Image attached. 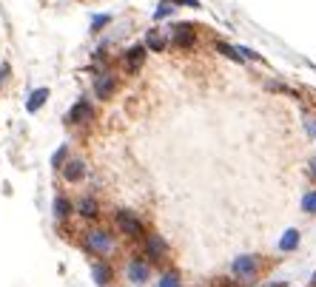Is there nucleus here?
I'll use <instances>...</instances> for the list:
<instances>
[{"label": "nucleus", "instance_id": "f257e3e1", "mask_svg": "<svg viewBox=\"0 0 316 287\" xmlns=\"http://www.w3.org/2000/svg\"><path fill=\"white\" fill-rule=\"evenodd\" d=\"M114 225L117 230L128 239H145V225L140 222V216L134 210H117L114 213Z\"/></svg>", "mask_w": 316, "mask_h": 287}, {"label": "nucleus", "instance_id": "f03ea898", "mask_svg": "<svg viewBox=\"0 0 316 287\" xmlns=\"http://www.w3.org/2000/svg\"><path fill=\"white\" fill-rule=\"evenodd\" d=\"M88 247H91V253H97V256H111L114 253V236L111 233H105V230H91L88 233Z\"/></svg>", "mask_w": 316, "mask_h": 287}, {"label": "nucleus", "instance_id": "7ed1b4c3", "mask_svg": "<svg viewBox=\"0 0 316 287\" xmlns=\"http://www.w3.org/2000/svg\"><path fill=\"white\" fill-rule=\"evenodd\" d=\"M231 270H234V276L239 281H251L256 276V270H259V256H239V259H234Z\"/></svg>", "mask_w": 316, "mask_h": 287}, {"label": "nucleus", "instance_id": "20e7f679", "mask_svg": "<svg viewBox=\"0 0 316 287\" xmlns=\"http://www.w3.org/2000/svg\"><path fill=\"white\" fill-rule=\"evenodd\" d=\"M145 43H137V46H131L128 52L123 54V69H125V74H137V69H140L142 63H145Z\"/></svg>", "mask_w": 316, "mask_h": 287}, {"label": "nucleus", "instance_id": "39448f33", "mask_svg": "<svg viewBox=\"0 0 316 287\" xmlns=\"http://www.w3.org/2000/svg\"><path fill=\"white\" fill-rule=\"evenodd\" d=\"M91 120H94V108H91V103H86V100L74 103V108L66 114V122H71V125H88Z\"/></svg>", "mask_w": 316, "mask_h": 287}, {"label": "nucleus", "instance_id": "423d86ee", "mask_svg": "<svg viewBox=\"0 0 316 287\" xmlns=\"http://www.w3.org/2000/svg\"><path fill=\"white\" fill-rule=\"evenodd\" d=\"M114 91H117V80H114V74H100V77L94 80V94H97V100H111L114 97Z\"/></svg>", "mask_w": 316, "mask_h": 287}, {"label": "nucleus", "instance_id": "0eeeda50", "mask_svg": "<svg viewBox=\"0 0 316 287\" xmlns=\"http://www.w3.org/2000/svg\"><path fill=\"white\" fill-rule=\"evenodd\" d=\"M128 281L131 284H145L148 281V276H151V267H148V261H142V259H131L128 261Z\"/></svg>", "mask_w": 316, "mask_h": 287}, {"label": "nucleus", "instance_id": "6e6552de", "mask_svg": "<svg viewBox=\"0 0 316 287\" xmlns=\"http://www.w3.org/2000/svg\"><path fill=\"white\" fill-rule=\"evenodd\" d=\"M171 37H174V46H180V49H191V46L197 43L191 23H180V26H174L171 29Z\"/></svg>", "mask_w": 316, "mask_h": 287}, {"label": "nucleus", "instance_id": "1a4fd4ad", "mask_svg": "<svg viewBox=\"0 0 316 287\" xmlns=\"http://www.w3.org/2000/svg\"><path fill=\"white\" fill-rule=\"evenodd\" d=\"M145 256L151 261H163L168 256V244L166 239H160V236H145Z\"/></svg>", "mask_w": 316, "mask_h": 287}, {"label": "nucleus", "instance_id": "9d476101", "mask_svg": "<svg viewBox=\"0 0 316 287\" xmlns=\"http://www.w3.org/2000/svg\"><path fill=\"white\" fill-rule=\"evenodd\" d=\"M60 171L69 182H83V179H86V162H83V159H69Z\"/></svg>", "mask_w": 316, "mask_h": 287}, {"label": "nucleus", "instance_id": "9b49d317", "mask_svg": "<svg viewBox=\"0 0 316 287\" xmlns=\"http://www.w3.org/2000/svg\"><path fill=\"white\" fill-rule=\"evenodd\" d=\"M91 281L97 287H108L111 284V267L105 261H91Z\"/></svg>", "mask_w": 316, "mask_h": 287}, {"label": "nucleus", "instance_id": "f8f14e48", "mask_svg": "<svg viewBox=\"0 0 316 287\" xmlns=\"http://www.w3.org/2000/svg\"><path fill=\"white\" fill-rule=\"evenodd\" d=\"M77 213L83 219H97V216H100V208H97V202L91 199V196H83L80 205H77Z\"/></svg>", "mask_w": 316, "mask_h": 287}, {"label": "nucleus", "instance_id": "ddd939ff", "mask_svg": "<svg viewBox=\"0 0 316 287\" xmlns=\"http://www.w3.org/2000/svg\"><path fill=\"white\" fill-rule=\"evenodd\" d=\"M166 35L160 32V29H151L148 35H145V49H151V52H163L166 49Z\"/></svg>", "mask_w": 316, "mask_h": 287}, {"label": "nucleus", "instance_id": "4468645a", "mask_svg": "<svg viewBox=\"0 0 316 287\" xmlns=\"http://www.w3.org/2000/svg\"><path fill=\"white\" fill-rule=\"evenodd\" d=\"M46 100H49V88H37V91H32V94H29L26 108H29L32 114H35V111H40V108H43Z\"/></svg>", "mask_w": 316, "mask_h": 287}, {"label": "nucleus", "instance_id": "2eb2a0df", "mask_svg": "<svg viewBox=\"0 0 316 287\" xmlns=\"http://www.w3.org/2000/svg\"><path fill=\"white\" fill-rule=\"evenodd\" d=\"M299 247V230H285V236L279 239V250H285V253H290V250H296Z\"/></svg>", "mask_w": 316, "mask_h": 287}, {"label": "nucleus", "instance_id": "dca6fc26", "mask_svg": "<svg viewBox=\"0 0 316 287\" xmlns=\"http://www.w3.org/2000/svg\"><path fill=\"white\" fill-rule=\"evenodd\" d=\"M71 210H74V205L69 202V196H57V199H54V216L57 219H69Z\"/></svg>", "mask_w": 316, "mask_h": 287}, {"label": "nucleus", "instance_id": "f3484780", "mask_svg": "<svg viewBox=\"0 0 316 287\" xmlns=\"http://www.w3.org/2000/svg\"><path fill=\"white\" fill-rule=\"evenodd\" d=\"M174 0H163V3H160L157 6V12H154V20H166V18H171V15H174Z\"/></svg>", "mask_w": 316, "mask_h": 287}, {"label": "nucleus", "instance_id": "a211bd4d", "mask_svg": "<svg viewBox=\"0 0 316 287\" xmlns=\"http://www.w3.org/2000/svg\"><path fill=\"white\" fill-rule=\"evenodd\" d=\"M214 49H217V52L220 54H225V57H228V60H242V57H239V52L237 49H234V46H228V43H222V40H217V43H214Z\"/></svg>", "mask_w": 316, "mask_h": 287}, {"label": "nucleus", "instance_id": "6ab92c4d", "mask_svg": "<svg viewBox=\"0 0 316 287\" xmlns=\"http://www.w3.org/2000/svg\"><path fill=\"white\" fill-rule=\"evenodd\" d=\"M108 23H111V15H97V18H91V32L97 35V32H103Z\"/></svg>", "mask_w": 316, "mask_h": 287}, {"label": "nucleus", "instance_id": "aec40b11", "mask_svg": "<svg viewBox=\"0 0 316 287\" xmlns=\"http://www.w3.org/2000/svg\"><path fill=\"white\" fill-rule=\"evenodd\" d=\"M66 154H69V145H60V148L54 151V157H52V165L60 171L63 165H66Z\"/></svg>", "mask_w": 316, "mask_h": 287}, {"label": "nucleus", "instance_id": "412c9836", "mask_svg": "<svg viewBox=\"0 0 316 287\" xmlns=\"http://www.w3.org/2000/svg\"><path fill=\"white\" fill-rule=\"evenodd\" d=\"M157 287H180V276H177L174 270H171V273H163Z\"/></svg>", "mask_w": 316, "mask_h": 287}, {"label": "nucleus", "instance_id": "4be33fe9", "mask_svg": "<svg viewBox=\"0 0 316 287\" xmlns=\"http://www.w3.org/2000/svg\"><path fill=\"white\" fill-rule=\"evenodd\" d=\"M302 208H305V213H316V191H307L302 196Z\"/></svg>", "mask_w": 316, "mask_h": 287}, {"label": "nucleus", "instance_id": "5701e85b", "mask_svg": "<svg viewBox=\"0 0 316 287\" xmlns=\"http://www.w3.org/2000/svg\"><path fill=\"white\" fill-rule=\"evenodd\" d=\"M237 52H239V57H242V60H262L259 54H256V52H251V49H245V46H239Z\"/></svg>", "mask_w": 316, "mask_h": 287}, {"label": "nucleus", "instance_id": "b1692460", "mask_svg": "<svg viewBox=\"0 0 316 287\" xmlns=\"http://www.w3.org/2000/svg\"><path fill=\"white\" fill-rule=\"evenodd\" d=\"M177 6H191V9H200V0H174Z\"/></svg>", "mask_w": 316, "mask_h": 287}, {"label": "nucleus", "instance_id": "393cba45", "mask_svg": "<svg viewBox=\"0 0 316 287\" xmlns=\"http://www.w3.org/2000/svg\"><path fill=\"white\" fill-rule=\"evenodd\" d=\"M9 63H3V66H0V83H6V80H9Z\"/></svg>", "mask_w": 316, "mask_h": 287}, {"label": "nucleus", "instance_id": "a878e982", "mask_svg": "<svg viewBox=\"0 0 316 287\" xmlns=\"http://www.w3.org/2000/svg\"><path fill=\"white\" fill-rule=\"evenodd\" d=\"M310 176H313V179H316V159H313V162H310Z\"/></svg>", "mask_w": 316, "mask_h": 287}]
</instances>
